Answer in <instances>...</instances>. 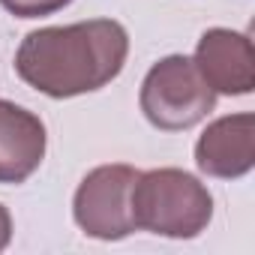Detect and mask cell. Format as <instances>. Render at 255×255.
<instances>
[{
  "mask_svg": "<svg viewBox=\"0 0 255 255\" xmlns=\"http://www.w3.org/2000/svg\"><path fill=\"white\" fill-rule=\"evenodd\" d=\"M129 57V33L114 18L30 30L15 51L18 78L51 96L72 99L111 84Z\"/></svg>",
  "mask_w": 255,
  "mask_h": 255,
  "instance_id": "cell-1",
  "label": "cell"
},
{
  "mask_svg": "<svg viewBox=\"0 0 255 255\" xmlns=\"http://www.w3.org/2000/svg\"><path fill=\"white\" fill-rule=\"evenodd\" d=\"M213 219L210 189L183 168L141 171L132 186V225L171 240H192Z\"/></svg>",
  "mask_w": 255,
  "mask_h": 255,
  "instance_id": "cell-2",
  "label": "cell"
},
{
  "mask_svg": "<svg viewBox=\"0 0 255 255\" xmlns=\"http://www.w3.org/2000/svg\"><path fill=\"white\" fill-rule=\"evenodd\" d=\"M132 165H99L84 174L72 198L75 225L96 240H123L135 231L132 225V186L138 180Z\"/></svg>",
  "mask_w": 255,
  "mask_h": 255,
  "instance_id": "cell-4",
  "label": "cell"
},
{
  "mask_svg": "<svg viewBox=\"0 0 255 255\" xmlns=\"http://www.w3.org/2000/svg\"><path fill=\"white\" fill-rule=\"evenodd\" d=\"M9 240H12V216H9V210L3 204H0V252L9 246Z\"/></svg>",
  "mask_w": 255,
  "mask_h": 255,
  "instance_id": "cell-9",
  "label": "cell"
},
{
  "mask_svg": "<svg viewBox=\"0 0 255 255\" xmlns=\"http://www.w3.org/2000/svg\"><path fill=\"white\" fill-rule=\"evenodd\" d=\"M72 0H0L9 15L15 18H42V15H54L60 9H66Z\"/></svg>",
  "mask_w": 255,
  "mask_h": 255,
  "instance_id": "cell-8",
  "label": "cell"
},
{
  "mask_svg": "<svg viewBox=\"0 0 255 255\" xmlns=\"http://www.w3.org/2000/svg\"><path fill=\"white\" fill-rule=\"evenodd\" d=\"M195 165L216 180L246 177L255 165V117L240 111L207 123L195 141Z\"/></svg>",
  "mask_w": 255,
  "mask_h": 255,
  "instance_id": "cell-6",
  "label": "cell"
},
{
  "mask_svg": "<svg viewBox=\"0 0 255 255\" xmlns=\"http://www.w3.org/2000/svg\"><path fill=\"white\" fill-rule=\"evenodd\" d=\"M48 147V132L39 114L15 105L9 99H0V183L18 186L30 180Z\"/></svg>",
  "mask_w": 255,
  "mask_h": 255,
  "instance_id": "cell-7",
  "label": "cell"
},
{
  "mask_svg": "<svg viewBox=\"0 0 255 255\" xmlns=\"http://www.w3.org/2000/svg\"><path fill=\"white\" fill-rule=\"evenodd\" d=\"M138 105L150 126L162 132H183L198 126L216 108V93L201 78L192 57L168 54L147 69Z\"/></svg>",
  "mask_w": 255,
  "mask_h": 255,
  "instance_id": "cell-3",
  "label": "cell"
},
{
  "mask_svg": "<svg viewBox=\"0 0 255 255\" xmlns=\"http://www.w3.org/2000/svg\"><path fill=\"white\" fill-rule=\"evenodd\" d=\"M201 78L213 93L246 96L255 87V54L252 39L231 27H210L201 33L192 57Z\"/></svg>",
  "mask_w": 255,
  "mask_h": 255,
  "instance_id": "cell-5",
  "label": "cell"
}]
</instances>
